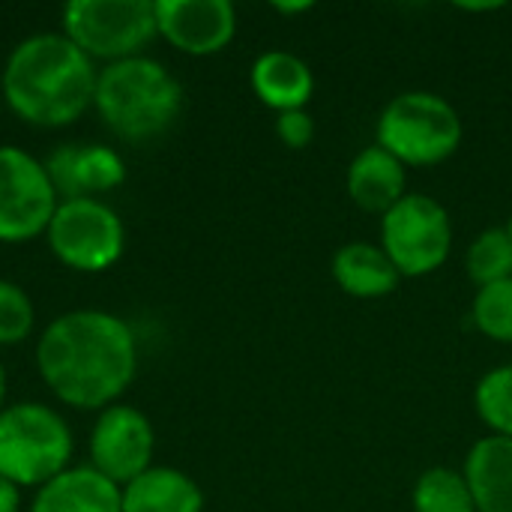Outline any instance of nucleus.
I'll return each instance as SVG.
<instances>
[{"label": "nucleus", "mask_w": 512, "mask_h": 512, "mask_svg": "<svg viewBox=\"0 0 512 512\" xmlns=\"http://www.w3.org/2000/svg\"><path fill=\"white\" fill-rule=\"evenodd\" d=\"M36 366L63 405L105 411L117 405L138 372V342L123 318L102 309H75L42 330Z\"/></svg>", "instance_id": "1"}, {"label": "nucleus", "mask_w": 512, "mask_h": 512, "mask_svg": "<svg viewBox=\"0 0 512 512\" xmlns=\"http://www.w3.org/2000/svg\"><path fill=\"white\" fill-rule=\"evenodd\" d=\"M93 60L63 33L21 39L3 66V99L30 126H69L96 96Z\"/></svg>", "instance_id": "2"}, {"label": "nucleus", "mask_w": 512, "mask_h": 512, "mask_svg": "<svg viewBox=\"0 0 512 512\" xmlns=\"http://www.w3.org/2000/svg\"><path fill=\"white\" fill-rule=\"evenodd\" d=\"M93 108L117 138L150 141L177 120L183 87L165 63L138 54L99 69Z\"/></svg>", "instance_id": "3"}, {"label": "nucleus", "mask_w": 512, "mask_h": 512, "mask_svg": "<svg viewBox=\"0 0 512 512\" xmlns=\"http://www.w3.org/2000/svg\"><path fill=\"white\" fill-rule=\"evenodd\" d=\"M375 135V144L393 153L405 168H432L459 150L465 126L444 96L408 90L384 105Z\"/></svg>", "instance_id": "4"}, {"label": "nucleus", "mask_w": 512, "mask_h": 512, "mask_svg": "<svg viewBox=\"0 0 512 512\" xmlns=\"http://www.w3.org/2000/svg\"><path fill=\"white\" fill-rule=\"evenodd\" d=\"M72 459L66 420L42 402H18L0 411V477L18 489H42Z\"/></svg>", "instance_id": "5"}, {"label": "nucleus", "mask_w": 512, "mask_h": 512, "mask_svg": "<svg viewBox=\"0 0 512 512\" xmlns=\"http://www.w3.org/2000/svg\"><path fill=\"white\" fill-rule=\"evenodd\" d=\"M63 36L90 60L138 57L159 36L153 0H69L60 12Z\"/></svg>", "instance_id": "6"}, {"label": "nucleus", "mask_w": 512, "mask_h": 512, "mask_svg": "<svg viewBox=\"0 0 512 512\" xmlns=\"http://www.w3.org/2000/svg\"><path fill=\"white\" fill-rule=\"evenodd\" d=\"M381 249L399 276L420 279L441 270L453 249V222L447 207L423 192H408L381 216Z\"/></svg>", "instance_id": "7"}, {"label": "nucleus", "mask_w": 512, "mask_h": 512, "mask_svg": "<svg viewBox=\"0 0 512 512\" xmlns=\"http://www.w3.org/2000/svg\"><path fill=\"white\" fill-rule=\"evenodd\" d=\"M45 237L54 258L78 273L111 270L126 246V228L117 210L99 198L60 201Z\"/></svg>", "instance_id": "8"}, {"label": "nucleus", "mask_w": 512, "mask_h": 512, "mask_svg": "<svg viewBox=\"0 0 512 512\" xmlns=\"http://www.w3.org/2000/svg\"><path fill=\"white\" fill-rule=\"evenodd\" d=\"M60 198L45 162L21 147H0V243H27L48 231Z\"/></svg>", "instance_id": "9"}, {"label": "nucleus", "mask_w": 512, "mask_h": 512, "mask_svg": "<svg viewBox=\"0 0 512 512\" xmlns=\"http://www.w3.org/2000/svg\"><path fill=\"white\" fill-rule=\"evenodd\" d=\"M156 435L150 420L132 405H111L99 411L93 435H90V459L93 468L117 483L120 489L153 468Z\"/></svg>", "instance_id": "10"}, {"label": "nucleus", "mask_w": 512, "mask_h": 512, "mask_svg": "<svg viewBox=\"0 0 512 512\" xmlns=\"http://www.w3.org/2000/svg\"><path fill=\"white\" fill-rule=\"evenodd\" d=\"M165 42L192 57L219 54L237 33V9L228 0H153Z\"/></svg>", "instance_id": "11"}, {"label": "nucleus", "mask_w": 512, "mask_h": 512, "mask_svg": "<svg viewBox=\"0 0 512 512\" xmlns=\"http://www.w3.org/2000/svg\"><path fill=\"white\" fill-rule=\"evenodd\" d=\"M45 171L63 201L93 198V192L117 189L126 180L123 156L102 144H63L48 156Z\"/></svg>", "instance_id": "12"}, {"label": "nucleus", "mask_w": 512, "mask_h": 512, "mask_svg": "<svg viewBox=\"0 0 512 512\" xmlns=\"http://www.w3.org/2000/svg\"><path fill=\"white\" fill-rule=\"evenodd\" d=\"M405 183H408L405 165L378 144L363 147L351 159L348 174H345V189H348L351 201L360 210L378 213V216H384L390 207H396L408 195Z\"/></svg>", "instance_id": "13"}, {"label": "nucleus", "mask_w": 512, "mask_h": 512, "mask_svg": "<svg viewBox=\"0 0 512 512\" xmlns=\"http://www.w3.org/2000/svg\"><path fill=\"white\" fill-rule=\"evenodd\" d=\"M30 512H123V498L117 483L93 465H81L48 480L36 492Z\"/></svg>", "instance_id": "14"}, {"label": "nucleus", "mask_w": 512, "mask_h": 512, "mask_svg": "<svg viewBox=\"0 0 512 512\" xmlns=\"http://www.w3.org/2000/svg\"><path fill=\"white\" fill-rule=\"evenodd\" d=\"M249 81H252L255 96L276 114L306 108V102L315 93V75L309 63L297 57L294 51H282V48L264 51L252 63Z\"/></svg>", "instance_id": "15"}, {"label": "nucleus", "mask_w": 512, "mask_h": 512, "mask_svg": "<svg viewBox=\"0 0 512 512\" xmlns=\"http://www.w3.org/2000/svg\"><path fill=\"white\" fill-rule=\"evenodd\" d=\"M465 480L477 512H512V438L486 435L465 456Z\"/></svg>", "instance_id": "16"}, {"label": "nucleus", "mask_w": 512, "mask_h": 512, "mask_svg": "<svg viewBox=\"0 0 512 512\" xmlns=\"http://www.w3.org/2000/svg\"><path fill=\"white\" fill-rule=\"evenodd\" d=\"M333 279L336 285L357 300H378L399 288V270L387 258V252L375 243H345L333 255Z\"/></svg>", "instance_id": "17"}, {"label": "nucleus", "mask_w": 512, "mask_h": 512, "mask_svg": "<svg viewBox=\"0 0 512 512\" xmlns=\"http://www.w3.org/2000/svg\"><path fill=\"white\" fill-rule=\"evenodd\" d=\"M123 512H204V492L177 468H147L120 489Z\"/></svg>", "instance_id": "18"}, {"label": "nucleus", "mask_w": 512, "mask_h": 512, "mask_svg": "<svg viewBox=\"0 0 512 512\" xmlns=\"http://www.w3.org/2000/svg\"><path fill=\"white\" fill-rule=\"evenodd\" d=\"M411 504L414 512H477L465 474L453 468L423 471L414 486Z\"/></svg>", "instance_id": "19"}, {"label": "nucleus", "mask_w": 512, "mask_h": 512, "mask_svg": "<svg viewBox=\"0 0 512 512\" xmlns=\"http://www.w3.org/2000/svg\"><path fill=\"white\" fill-rule=\"evenodd\" d=\"M465 270L477 288L512 279V240L507 228H486L474 237L465 255Z\"/></svg>", "instance_id": "20"}, {"label": "nucleus", "mask_w": 512, "mask_h": 512, "mask_svg": "<svg viewBox=\"0 0 512 512\" xmlns=\"http://www.w3.org/2000/svg\"><path fill=\"white\" fill-rule=\"evenodd\" d=\"M474 408L492 435L512 438V363L486 372L474 390Z\"/></svg>", "instance_id": "21"}, {"label": "nucleus", "mask_w": 512, "mask_h": 512, "mask_svg": "<svg viewBox=\"0 0 512 512\" xmlns=\"http://www.w3.org/2000/svg\"><path fill=\"white\" fill-rule=\"evenodd\" d=\"M471 318L483 336L512 345V279L480 288L471 306Z\"/></svg>", "instance_id": "22"}, {"label": "nucleus", "mask_w": 512, "mask_h": 512, "mask_svg": "<svg viewBox=\"0 0 512 512\" xmlns=\"http://www.w3.org/2000/svg\"><path fill=\"white\" fill-rule=\"evenodd\" d=\"M33 303L21 285L0 279V345H18L33 333Z\"/></svg>", "instance_id": "23"}, {"label": "nucleus", "mask_w": 512, "mask_h": 512, "mask_svg": "<svg viewBox=\"0 0 512 512\" xmlns=\"http://www.w3.org/2000/svg\"><path fill=\"white\" fill-rule=\"evenodd\" d=\"M276 135L285 147L291 150H303L312 144L315 138V117L306 111V108H297V111H282L276 117Z\"/></svg>", "instance_id": "24"}, {"label": "nucleus", "mask_w": 512, "mask_h": 512, "mask_svg": "<svg viewBox=\"0 0 512 512\" xmlns=\"http://www.w3.org/2000/svg\"><path fill=\"white\" fill-rule=\"evenodd\" d=\"M21 510V495L18 486L9 483L6 477H0V512H18Z\"/></svg>", "instance_id": "25"}, {"label": "nucleus", "mask_w": 512, "mask_h": 512, "mask_svg": "<svg viewBox=\"0 0 512 512\" xmlns=\"http://www.w3.org/2000/svg\"><path fill=\"white\" fill-rule=\"evenodd\" d=\"M273 9L282 12V15H300V12H309L312 3L309 0H303V3H273Z\"/></svg>", "instance_id": "26"}, {"label": "nucleus", "mask_w": 512, "mask_h": 512, "mask_svg": "<svg viewBox=\"0 0 512 512\" xmlns=\"http://www.w3.org/2000/svg\"><path fill=\"white\" fill-rule=\"evenodd\" d=\"M504 3H459V9H468V12H489V9H501Z\"/></svg>", "instance_id": "27"}, {"label": "nucleus", "mask_w": 512, "mask_h": 512, "mask_svg": "<svg viewBox=\"0 0 512 512\" xmlns=\"http://www.w3.org/2000/svg\"><path fill=\"white\" fill-rule=\"evenodd\" d=\"M3 399H6V372H3V366H0V411L6 408Z\"/></svg>", "instance_id": "28"}, {"label": "nucleus", "mask_w": 512, "mask_h": 512, "mask_svg": "<svg viewBox=\"0 0 512 512\" xmlns=\"http://www.w3.org/2000/svg\"><path fill=\"white\" fill-rule=\"evenodd\" d=\"M507 234H510V240H512V219H510V225H507Z\"/></svg>", "instance_id": "29"}]
</instances>
